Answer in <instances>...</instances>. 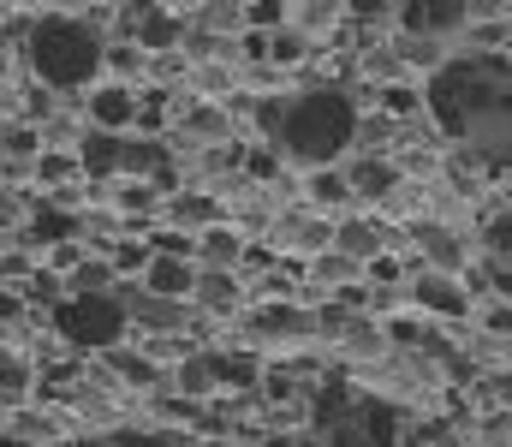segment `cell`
<instances>
[{
  "label": "cell",
  "instance_id": "277c9868",
  "mask_svg": "<svg viewBox=\"0 0 512 447\" xmlns=\"http://www.w3.org/2000/svg\"><path fill=\"white\" fill-rule=\"evenodd\" d=\"M60 322H66V334L72 340H84V346H102V340H114L120 334V304L102 293H78L66 310H60Z\"/></svg>",
  "mask_w": 512,
  "mask_h": 447
},
{
  "label": "cell",
  "instance_id": "7a4b0ae2",
  "mask_svg": "<svg viewBox=\"0 0 512 447\" xmlns=\"http://www.w3.org/2000/svg\"><path fill=\"white\" fill-rule=\"evenodd\" d=\"M30 60H36V72L48 84H84L102 66V42L78 18H42L36 24V42H30Z\"/></svg>",
  "mask_w": 512,
  "mask_h": 447
},
{
  "label": "cell",
  "instance_id": "ba28073f",
  "mask_svg": "<svg viewBox=\"0 0 512 447\" xmlns=\"http://www.w3.org/2000/svg\"><path fill=\"white\" fill-rule=\"evenodd\" d=\"M149 287H155V293H185V269H179V263H155V269H149Z\"/></svg>",
  "mask_w": 512,
  "mask_h": 447
},
{
  "label": "cell",
  "instance_id": "8fae6325",
  "mask_svg": "<svg viewBox=\"0 0 512 447\" xmlns=\"http://www.w3.org/2000/svg\"><path fill=\"white\" fill-rule=\"evenodd\" d=\"M203 251H209L215 263H227V257H233V233H209V239H203Z\"/></svg>",
  "mask_w": 512,
  "mask_h": 447
},
{
  "label": "cell",
  "instance_id": "6da1fadb",
  "mask_svg": "<svg viewBox=\"0 0 512 447\" xmlns=\"http://www.w3.org/2000/svg\"><path fill=\"white\" fill-rule=\"evenodd\" d=\"M429 102H435L441 132H453L477 155L512 161V66L507 60H489V54L453 60L447 72H435Z\"/></svg>",
  "mask_w": 512,
  "mask_h": 447
},
{
  "label": "cell",
  "instance_id": "3957f363",
  "mask_svg": "<svg viewBox=\"0 0 512 447\" xmlns=\"http://www.w3.org/2000/svg\"><path fill=\"white\" fill-rule=\"evenodd\" d=\"M280 138L304 161H328L352 138V102L346 96H298L292 114H286V126H280Z\"/></svg>",
  "mask_w": 512,
  "mask_h": 447
},
{
  "label": "cell",
  "instance_id": "9c48e42d",
  "mask_svg": "<svg viewBox=\"0 0 512 447\" xmlns=\"http://www.w3.org/2000/svg\"><path fill=\"white\" fill-rule=\"evenodd\" d=\"M489 245H495V251H507V257H512V215H501V221H489Z\"/></svg>",
  "mask_w": 512,
  "mask_h": 447
},
{
  "label": "cell",
  "instance_id": "30bf717a",
  "mask_svg": "<svg viewBox=\"0 0 512 447\" xmlns=\"http://www.w3.org/2000/svg\"><path fill=\"white\" fill-rule=\"evenodd\" d=\"M108 161H120V144H108V138H96V144H90V167L102 173Z\"/></svg>",
  "mask_w": 512,
  "mask_h": 447
},
{
  "label": "cell",
  "instance_id": "5b68a950",
  "mask_svg": "<svg viewBox=\"0 0 512 447\" xmlns=\"http://www.w3.org/2000/svg\"><path fill=\"white\" fill-rule=\"evenodd\" d=\"M417 298H423L429 310H447V316H459V310H465V293H459V281H453V275H423V281H417Z\"/></svg>",
  "mask_w": 512,
  "mask_h": 447
},
{
  "label": "cell",
  "instance_id": "52a82bcc",
  "mask_svg": "<svg viewBox=\"0 0 512 447\" xmlns=\"http://www.w3.org/2000/svg\"><path fill=\"white\" fill-rule=\"evenodd\" d=\"M131 114H137V108H131L126 90H102V96H96V120H102V126H126Z\"/></svg>",
  "mask_w": 512,
  "mask_h": 447
},
{
  "label": "cell",
  "instance_id": "7c38bea8",
  "mask_svg": "<svg viewBox=\"0 0 512 447\" xmlns=\"http://www.w3.org/2000/svg\"><path fill=\"white\" fill-rule=\"evenodd\" d=\"M340 239H346V251H358V257H364V251H370V227H346V233H340Z\"/></svg>",
  "mask_w": 512,
  "mask_h": 447
},
{
  "label": "cell",
  "instance_id": "8992f818",
  "mask_svg": "<svg viewBox=\"0 0 512 447\" xmlns=\"http://www.w3.org/2000/svg\"><path fill=\"white\" fill-rule=\"evenodd\" d=\"M417 239L429 245V263H435V269H447V275H453V269L465 263V257H459V245H453V233H441V227H417Z\"/></svg>",
  "mask_w": 512,
  "mask_h": 447
}]
</instances>
